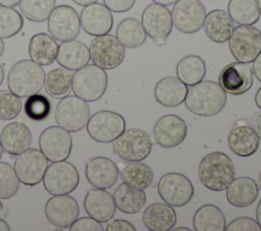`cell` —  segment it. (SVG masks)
<instances>
[{
    "label": "cell",
    "instance_id": "6da1fadb",
    "mask_svg": "<svg viewBox=\"0 0 261 231\" xmlns=\"http://www.w3.org/2000/svg\"><path fill=\"white\" fill-rule=\"evenodd\" d=\"M226 93L213 80H201L191 85L185 100L188 110L198 116L210 117L219 114L225 107Z\"/></svg>",
    "mask_w": 261,
    "mask_h": 231
},
{
    "label": "cell",
    "instance_id": "7a4b0ae2",
    "mask_svg": "<svg viewBox=\"0 0 261 231\" xmlns=\"http://www.w3.org/2000/svg\"><path fill=\"white\" fill-rule=\"evenodd\" d=\"M198 177L209 190L222 191L236 177L231 159L222 152H211L199 163Z\"/></svg>",
    "mask_w": 261,
    "mask_h": 231
},
{
    "label": "cell",
    "instance_id": "3957f363",
    "mask_svg": "<svg viewBox=\"0 0 261 231\" xmlns=\"http://www.w3.org/2000/svg\"><path fill=\"white\" fill-rule=\"evenodd\" d=\"M45 75L43 67L33 60H19L8 71L7 86L20 99L28 98L42 91Z\"/></svg>",
    "mask_w": 261,
    "mask_h": 231
},
{
    "label": "cell",
    "instance_id": "277c9868",
    "mask_svg": "<svg viewBox=\"0 0 261 231\" xmlns=\"http://www.w3.org/2000/svg\"><path fill=\"white\" fill-rule=\"evenodd\" d=\"M107 84L108 76L105 69L95 64H87L73 73L71 90L84 101L95 102L104 96Z\"/></svg>",
    "mask_w": 261,
    "mask_h": 231
},
{
    "label": "cell",
    "instance_id": "5b68a950",
    "mask_svg": "<svg viewBox=\"0 0 261 231\" xmlns=\"http://www.w3.org/2000/svg\"><path fill=\"white\" fill-rule=\"evenodd\" d=\"M150 135L143 129L130 127L125 129L112 143L113 153L125 162H142L152 151Z\"/></svg>",
    "mask_w": 261,
    "mask_h": 231
},
{
    "label": "cell",
    "instance_id": "8992f818",
    "mask_svg": "<svg viewBox=\"0 0 261 231\" xmlns=\"http://www.w3.org/2000/svg\"><path fill=\"white\" fill-rule=\"evenodd\" d=\"M55 121L58 126L69 132H77L86 127L91 109L88 102L77 96H65L55 108Z\"/></svg>",
    "mask_w": 261,
    "mask_h": 231
},
{
    "label": "cell",
    "instance_id": "52a82bcc",
    "mask_svg": "<svg viewBox=\"0 0 261 231\" xmlns=\"http://www.w3.org/2000/svg\"><path fill=\"white\" fill-rule=\"evenodd\" d=\"M45 190L52 195L68 194L80 183V174L76 167L70 162L57 161L48 165L43 177Z\"/></svg>",
    "mask_w": 261,
    "mask_h": 231
},
{
    "label": "cell",
    "instance_id": "ba28073f",
    "mask_svg": "<svg viewBox=\"0 0 261 231\" xmlns=\"http://www.w3.org/2000/svg\"><path fill=\"white\" fill-rule=\"evenodd\" d=\"M228 47L233 58L243 63H251L261 52L260 32L253 24H239L233 28Z\"/></svg>",
    "mask_w": 261,
    "mask_h": 231
},
{
    "label": "cell",
    "instance_id": "9c48e42d",
    "mask_svg": "<svg viewBox=\"0 0 261 231\" xmlns=\"http://www.w3.org/2000/svg\"><path fill=\"white\" fill-rule=\"evenodd\" d=\"M86 127L92 139L100 143H109L125 130L126 123L124 117L119 113L101 110L90 117Z\"/></svg>",
    "mask_w": 261,
    "mask_h": 231
},
{
    "label": "cell",
    "instance_id": "30bf717a",
    "mask_svg": "<svg viewBox=\"0 0 261 231\" xmlns=\"http://www.w3.org/2000/svg\"><path fill=\"white\" fill-rule=\"evenodd\" d=\"M89 50L92 62L106 70L118 67L125 57V47L110 34L95 37Z\"/></svg>",
    "mask_w": 261,
    "mask_h": 231
},
{
    "label": "cell",
    "instance_id": "8fae6325",
    "mask_svg": "<svg viewBox=\"0 0 261 231\" xmlns=\"http://www.w3.org/2000/svg\"><path fill=\"white\" fill-rule=\"evenodd\" d=\"M141 23L146 35H148L157 46H163L171 34L173 21L171 11L167 6L151 3L142 13Z\"/></svg>",
    "mask_w": 261,
    "mask_h": 231
},
{
    "label": "cell",
    "instance_id": "7c38bea8",
    "mask_svg": "<svg viewBox=\"0 0 261 231\" xmlns=\"http://www.w3.org/2000/svg\"><path fill=\"white\" fill-rule=\"evenodd\" d=\"M157 190L165 204L175 208L186 206L194 195L192 181L178 172H169L162 175L158 181Z\"/></svg>",
    "mask_w": 261,
    "mask_h": 231
},
{
    "label": "cell",
    "instance_id": "4fadbf2b",
    "mask_svg": "<svg viewBox=\"0 0 261 231\" xmlns=\"http://www.w3.org/2000/svg\"><path fill=\"white\" fill-rule=\"evenodd\" d=\"M206 8L200 0H177L172 7L173 25L184 34L199 32L206 18Z\"/></svg>",
    "mask_w": 261,
    "mask_h": 231
},
{
    "label": "cell",
    "instance_id": "5bb4252c",
    "mask_svg": "<svg viewBox=\"0 0 261 231\" xmlns=\"http://www.w3.org/2000/svg\"><path fill=\"white\" fill-rule=\"evenodd\" d=\"M47 27L56 41L62 43L74 40L81 32L80 15L69 5H58L48 17Z\"/></svg>",
    "mask_w": 261,
    "mask_h": 231
},
{
    "label": "cell",
    "instance_id": "9a60e30c",
    "mask_svg": "<svg viewBox=\"0 0 261 231\" xmlns=\"http://www.w3.org/2000/svg\"><path fill=\"white\" fill-rule=\"evenodd\" d=\"M48 167V159L38 149H28L17 155L14 161V171L19 181L27 186L39 184Z\"/></svg>",
    "mask_w": 261,
    "mask_h": 231
},
{
    "label": "cell",
    "instance_id": "2e32d148",
    "mask_svg": "<svg viewBox=\"0 0 261 231\" xmlns=\"http://www.w3.org/2000/svg\"><path fill=\"white\" fill-rule=\"evenodd\" d=\"M39 148L48 161H64L70 156L72 137L69 131L58 125L49 126L39 136Z\"/></svg>",
    "mask_w": 261,
    "mask_h": 231
},
{
    "label": "cell",
    "instance_id": "e0dca14e",
    "mask_svg": "<svg viewBox=\"0 0 261 231\" xmlns=\"http://www.w3.org/2000/svg\"><path fill=\"white\" fill-rule=\"evenodd\" d=\"M45 215L56 228L67 229L79 218L80 205L69 194L53 195L45 205Z\"/></svg>",
    "mask_w": 261,
    "mask_h": 231
},
{
    "label": "cell",
    "instance_id": "ac0fdd59",
    "mask_svg": "<svg viewBox=\"0 0 261 231\" xmlns=\"http://www.w3.org/2000/svg\"><path fill=\"white\" fill-rule=\"evenodd\" d=\"M218 83L225 93L241 96L247 93L253 84V69L250 63L232 62L225 65L219 74Z\"/></svg>",
    "mask_w": 261,
    "mask_h": 231
},
{
    "label": "cell",
    "instance_id": "d6986e66",
    "mask_svg": "<svg viewBox=\"0 0 261 231\" xmlns=\"http://www.w3.org/2000/svg\"><path fill=\"white\" fill-rule=\"evenodd\" d=\"M188 126L185 120L174 114H167L160 117L153 129L154 139L157 145L165 149L179 146L186 138Z\"/></svg>",
    "mask_w": 261,
    "mask_h": 231
},
{
    "label": "cell",
    "instance_id": "ffe728a7",
    "mask_svg": "<svg viewBox=\"0 0 261 231\" xmlns=\"http://www.w3.org/2000/svg\"><path fill=\"white\" fill-rule=\"evenodd\" d=\"M85 175L88 182L95 188L108 189L117 182L119 171L114 161L98 156L86 162Z\"/></svg>",
    "mask_w": 261,
    "mask_h": 231
},
{
    "label": "cell",
    "instance_id": "44dd1931",
    "mask_svg": "<svg viewBox=\"0 0 261 231\" xmlns=\"http://www.w3.org/2000/svg\"><path fill=\"white\" fill-rule=\"evenodd\" d=\"M81 26L90 36H102L108 34L113 26L111 10L102 3L86 5L80 15Z\"/></svg>",
    "mask_w": 261,
    "mask_h": 231
},
{
    "label": "cell",
    "instance_id": "7402d4cb",
    "mask_svg": "<svg viewBox=\"0 0 261 231\" xmlns=\"http://www.w3.org/2000/svg\"><path fill=\"white\" fill-rule=\"evenodd\" d=\"M227 145L234 155L246 158L258 151L260 139L254 127L245 120H239L227 135Z\"/></svg>",
    "mask_w": 261,
    "mask_h": 231
},
{
    "label": "cell",
    "instance_id": "603a6c76",
    "mask_svg": "<svg viewBox=\"0 0 261 231\" xmlns=\"http://www.w3.org/2000/svg\"><path fill=\"white\" fill-rule=\"evenodd\" d=\"M32 142L33 134L31 129L20 121L8 123L0 132V143L3 151L11 156H17L30 149Z\"/></svg>",
    "mask_w": 261,
    "mask_h": 231
},
{
    "label": "cell",
    "instance_id": "cb8c5ba5",
    "mask_svg": "<svg viewBox=\"0 0 261 231\" xmlns=\"http://www.w3.org/2000/svg\"><path fill=\"white\" fill-rule=\"evenodd\" d=\"M84 209L90 217L100 223L111 220L116 212L113 195L101 188L88 190L84 198Z\"/></svg>",
    "mask_w": 261,
    "mask_h": 231
},
{
    "label": "cell",
    "instance_id": "d4e9b609",
    "mask_svg": "<svg viewBox=\"0 0 261 231\" xmlns=\"http://www.w3.org/2000/svg\"><path fill=\"white\" fill-rule=\"evenodd\" d=\"M90 59V50L82 41L74 39L58 46L56 61L61 67L75 71L87 65Z\"/></svg>",
    "mask_w": 261,
    "mask_h": 231
},
{
    "label": "cell",
    "instance_id": "484cf974",
    "mask_svg": "<svg viewBox=\"0 0 261 231\" xmlns=\"http://www.w3.org/2000/svg\"><path fill=\"white\" fill-rule=\"evenodd\" d=\"M259 186L256 181L248 176L234 178L226 187L225 196L227 201L236 208L251 206L258 197Z\"/></svg>",
    "mask_w": 261,
    "mask_h": 231
},
{
    "label": "cell",
    "instance_id": "4316f807",
    "mask_svg": "<svg viewBox=\"0 0 261 231\" xmlns=\"http://www.w3.org/2000/svg\"><path fill=\"white\" fill-rule=\"evenodd\" d=\"M187 86L178 77L166 76L156 83L154 97L164 107H177L186 100L188 93Z\"/></svg>",
    "mask_w": 261,
    "mask_h": 231
},
{
    "label": "cell",
    "instance_id": "83f0119b",
    "mask_svg": "<svg viewBox=\"0 0 261 231\" xmlns=\"http://www.w3.org/2000/svg\"><path fill=\"white\" fill-rule=\"evenodd\" d=\"M142 221L150 231H168L175 226L176 213L167 204L155 203L144 211Z\"/></svg>",
    "mask_w": 261,
    "mask_h": 231
},
{
    "label": "cell",
    "instance_id": "f1b7e54d",
    "mask_svg": "<svg viewBox=\"0 0 261 231\" xmlns=\"http://www.w3.org/2000/svg\"><path fill=\"white\" fill-rule=\"evenodd\" d=\"M56 40L49 34H35L29 43V56L31 60L41 66H49L55 60L58 52Z\"/></svg>",
    "mask_w": 261,
    "mask_h": 231
},
{
    "label": "cell",
    "instance_id": "f546056e",
    "mask_svg": "<svg viewBox=\"0 0 261 231\" xmlns=\"http://www.w3.org/2000/svg\"><path fill=\"white\" fill-rule=\"evenodd\" d=\"M206 36L215 43H225L228 41L234 25L233 20L227 12L215 9L206 14L203 24Z\"/></svg>",
    "mask_w": 261,
    "mask_h": 231
},
{
    "label": "cell",
    "instance_id": "4dcf8cb0",
    "mask_svg": "<svg viewBox=\"0 0 261 231\" xmlns=\"http://www.w3.org/2000/svg\"><path fill=\"white\" fill-rule=\"evenodd\" d=\"M113 198L116 209L121 213L129 215L139 213L147 201L144 189L132 187L124 182L116 186L113 191Z\"/></svg>",
    "mask_w": 261,
    "mask_h": 231
},
{
    "label": "cell",
    "instance_id": "1f68e13d",
    "mask_svg": "<svg viewBox=\"0 0 261 231\" xmlns=\"http://www.w3.org/2000/svg\"><path fill=\"white\" fill-rule=\"evenodd\" d=\"M196 231H224L226 220L223 212L212 204L201 206L193 217Z\"/></svg>",
    "mask_w": 261,
    "mask_h": 231
},
{
    "label": "cell",
    "instance_id": "d6a6232c",
    "mask_svg": "<svg viewBox=\"0 0 261 231\" xmlns=\"http://www.w3.org/2000/svg\"><path fill=\"white\" fill-rule=\"evenodd\" d=\"M175 72L176 77L191 86L203 80L206 75V64L200 56L188 55L177 62Z\"/></svg>",
    "mask_w": 261,
    "mask_h": 231
},
{
    "label": "cell",
    "instance_id": "836d02e7",
    "mask_svg": "<svg viewBox=\"0 0 261 231\" xmlns=\"http://www.w3.org/2000/svg\"><path fill=\"white\" fill-rule=\"evenodd\" d=\"M72 72L64 67H56L45 75L44 89L54 99H62L71 91Z\"/></svg>",
    "mask_w": 261,
    "mask_h": 231
},
{
    "label": "cell",
    "instance_id": "e575fe53",
    "mask_svg": "<svg viewBox=\"0 0 261 231\" xmlns=\"http://www.w3.org/2000/svg\"><path fill=\"white\" fill-rule=\"evenodd\" d=\"M146 37L147 35L141 21L135 17L122 19L116 27V38L128 49L142 46L146 42Z\"/></svg>",
    "mask_w": 261,
    "mask_h": 231
},
{
    "label": "cell",
    "instance_id": "d590c367",
    "mask_svg": "<svg viewBox=\"0 0 261 231\" xmlns=\"http://www.w3.org/2000/svg\"><path fill=\"white\" fill-rule=\"evenodd\" d=\"M120 178L122 182L132 187L146 189L153 184L154 173L147 164L142 162H129V164L122 169Z\"/></svg>",
    "mask_w": 261,
    "mask_h": 231
},
{
    "label": "cell",
    "instance_id": "8d00e7d4",
    "mask_svg": "<svg viewBox=\"0 0 261 231\" xmlns=\"http://www.w3.org/2000/svg\"><path fill=\"white\" fill-rule=\"evenodd\" d=\"M227 11L238 24H254L260 18L256 0H229Z\"/></svg>",
    "mask_w": 261,
    "mask_h": 231
},
{
    "label": "cell",
    "instance_id": "74e56055",
    "mask_svg": "<svg viewBox=\"0 0 261 231\" xmlns=\"http://www.w3.org/2000/svg\"><path fill=\"white\" fill-rule=\"evenodd\" d=\"M18 5L20 12L28 20L43 22L56 7V0H20Z\"/></svg>",
    "mask_w": 261,
    "mask_h": 231
},
{
    "label": "cell",
    "instance_id": "f35d334b",
    "mask_svg": "<svg viewBox=\"0 0 261 231\" xmlns=\"http://www.w3.org/2000/svg\"><path fill=\"white\" fill-rule=\"evenodd\" d=\"M23 26L22 15L13 7L0 5V38L8 39L18 34Z\"/></svg>",
    "mask_w": 261,
    "mask_h": 231
},
{
    "label": "cell",
    "instance_id": "ab89813d",
    "mask_svg": "<svg viewBox=\"0 0 261 231\" xmlns=\"http://www.w3.org/2000/svg\"><path fill=\"white\" fill-rule=\"evenodd\" d=\"M51 111V103L46 96L35 94L27 98L24 102V113L33 121H43Z\"/></svg>",
    "mask_w": 261,
    "mask_h": 231
},
{
    "label": "cell",
    "instance_id": "60d3db41",
    "mask_svg": "<svg viewBox=\"0 0 261 231\" xmlns=\"http://www.w3.org/2000/svg\"><path fill=\"white\" fill-rule=\"evenodd\" d=\"M20 181L14 168L5 162H0V198L7 199L14 196L19 189Z\"/></svg>",
    "mask_w": 261,
    "mask_h": 231
},
{
    "label": "cell",
    "instance_id": "b9f144b4",
    "mask_svg": "<svg viewBox=\"0 0 261 231\" xmlns=\"http://www.w3.org/2000/svg\"><path fill=\"white\" fill-rule=\"evenodd\" d=\"M22 109L19 97L11 91L0 90V120H12L16 118Z\"/></svg>",
    "mask_w": 261,
    "mask_h": 231
},
{
    "label": "cell",
    "instance_id": "7bdbcfd3",
    "mask_svg": "<svg viewBox=\"0 0 261 231\" xmlns=\"http://www.w3.org/2000/svg\"><path fill=\"white\" fill-rule=\"evenodd\" d=\"M225 231H261V226L250 217H238L225 226Z\"/></svg>",
    "mask_w": 261,
    "mask_h": 231
},
{
    "label": "cell",
    "instance_id": "ee69618b",
    "mask_svg": "<svg viewBox=\"0 0 261 231\" xmlns=\"http://www.w3.org/2000/svg\"><path fill=\"white\" fill-rule=\"evenodd\" d=\"M70 231H103L101 223L92 217L77 218L68 228Z\"/></svg>",
    "mask_w": 261,
    "mask_h": 231
},
{
    "label": "cell",
    "instance_id": "f6af8a7d",
    "mask_svg": "<svg viewBox=\"0 0 261 231\" xmlns=\"http://www.w3.org/2000/svg\"><path fill=\"white\" fill-rule=\"evenodd\" d=\"M103 2L111 11L122 13L130 10L135 5L136 0H103Z\"/></svg>",
    "mask_w": 261,
    "mask_h": 231
},
{
    "label": "cell",
    "instance_id": "bcb514c9",
    "mask_svg": "<svg viewBox=\"0 0 261 231\" xmlns=\"http://www.w3.org/2000/svg\"><path fill=\"white\" fill-rule=\"evenodd\" d=\"M105 230L106 231H136L137 228L126 220L114 219L107 224Z\"/></svg>",
    "mask_w": 261,
    "mask_h": 231
},
{
    "label": "cell",
    "instance_id": "7dc6e473",
    "mask_svg": "<svg viewBox=\"0 0 261 231\" xmlns=\"http://www.w3.org/2000/svg\"><path fill=\"white\" fill-rule=\"evenodd\" d=\"M252 69H253V74H255L257 79L261 82V52L253 61Z\"/></svg>",
    "mask_w": 261,
    "mask_h": 231
},
{
    "label": "cell",
    "instance_id": "c3c4849f",
    "mask_svg": "<svg viewBox=\"0 0 261 231\" xmlns=\"http://www.w3.org/2000/svg\"><path fill=\"white\" fill-rule=\"evenodd\" d=\"M254 129L259 137V139L261 140V114H259L255 120V124H254Z\"/></svg>",
    "mask_w": 261,
    "mask_h": 231
},
{
    "label": "cell",
    "instance_id": "681fc988",
    "mask_svg": "<svg viewBox=\"0 0 261 231\" xmlns=\"http://www.w3.org/2000/svg\"><path fill=\"white\" fill-rule=\"evenodd\" d=\"M20 0H0V5L7 7H15L19 4Z\"/></svg>",
    "mask_w": 261,
    "mask_h": 231
},
{
    "label": "cell",
    "instance_id": "f907efd6",
    "mask_svg": "<svg viewBox=\"0 0 261 231\" xmlns=\"http://www.w3.org/2000/svg\"><path fill=\"white\" fill-rule=\"evenodd\" d=\"M255 104L261 110V86L258 89V91L255 94Z\"/></svg>",
    "mask_w": 261,
    "mask_h": 231
},
{
    "label": "cell",
    "instance_id": "816d5d0a",
    "mask_svg": "<svg viewBox=\"0 0 261 231\" xmlns=\"http://www.w3.org/2000/svg\"><path fill=\"white\" fill-rule=\"evenodd\" d=\"M73 1L75 4L77 5H81V6H86V5H89V4H92V3H95L97 2L98 0H71Z\"/></svg>",
    "mask_w": 261,
    "mask_h": 231
},
{
    "label": "cell",
    "instance_id": "f5cc1de1",
    "mask_svg": "<svg viewBox=\"0 0 261 231\" xmlns=\"http://www.w3.org/2000/svg\"><path fill=\"white\" fill-rule=\"evenodd\" d=\"M152 1L155 3L161 4V5H164V6H169V5L174 4L177 0H152Z\"/></svg>",
    "mask_w": 261,
    "mask_h": 231
},
{
    "label": "cell",
    "instance_id": "db71d44e",
    "mask_svg": "<svg viewBox=\"0 0 261 231\" xmlns=\"http://www.w3.org/2000/svg\"><path fill=\"white\" fill-rule=\"evenodd\" d=\"M256 219H257V222L259 223V225L261 226V199L259 200L257 208H256Z\"/></svg>",
    "mask_w": 261,
    "mask_h": 231
},
{
    "label": "cell",
    "instance_id": "11a10c76",
    "mask_svg": "<svg viewBox=\"0 0 261 231\" xmlns=\"http://www.w3.org/2000/svg\"><path fill=\"white\" fill-rule=\"evenodd\" d=\"M9 230H10L9 224L5 220L0 219V231H9Z\"/></svg>",
    "mask_w": 261,
    "mask_h": 231
},
{
    "label": "cell",
    "instance_id": "9f6ffc18",
    "mask_svg": "<svg viewBox=\"0 0 261 231\" xmlns=\"http://www.w3.org/2000/svg\"><path fill=\"white\" fill-rule=\"evenodd\" d=\"M4 50H5V44H4L3 39H1V38H0V57L3 55Z\"/></svg>",
    "mask_w": 261,
    "mask_h": 231
},
{
    "label": "cell",
    "instance_id": "6f0895ef",
    "mask_svg": "<svg viewBox=\"0 0 261 231\" xmlns=\"http://www.w3.org/2000/svg\"><path fill=\"white\" fill-rule=\"evenodd\" d=\"M3 79H4V68H3V66L0 64V85H1L2 82H3Z\"/></svg>",
    "mask_w": 261,
    "mask_h": 231
},
{
    "label": "cell",
    "instance_id": "680465c9",
    "mask_svg": "<svg viewBox=\"0 0 261 231\" xmlns=\"http://www.w3.org/2000/svg\"><path fill=\"white\" fill-rule=\"evenodd\" d=\"M172 230L174 231H178V230H186V231H191L190 228L188 227H175V228H172Z\"/></svg>",
    "mask_w": 261,
    "mask_h": 231
},
{
    "label": "cell",
    "instance_id": "91938a15",
    "mask_svg": "<svg viewBox=\"0 0 261 231\" xmlns=\"http://www.w3.org/2000/svg\"><path fill=\"white\" fill-rule=\"evenodd\" d=\"M258 186H259L260 189H261V170H260L259 176H258Z\"/></svg>",
    "mask_w": 261,
    "mask_h": 231
},
{
    "label": "cell",
    "instance_id": "94428289",
    "mask_svg": "<svg viewBox=\"0 0 261 231\" xmlns=\"http://www.w3.org/2000/svg\"><path fill=\"white\" fill-rule=\"evenodd\" d=\"M257 1V5H258V9L260 12V16H261V0H256Z\"/></svg>",
    "mask_w": 261,
    "mask_h": 231
},
{
    "label": "cell",
    "instance_id": "6125c7cd",
    "mask_svg": "<svg viewBox=\"0 0 261 231\" xmlns=\"http://www.w3.org/2000/svg\"><path fill=\"white\" fill-rule=\"evenodd\" d=\"M2 155H3V148H2V146H1V143H0V160H1V158H2Z\"/></svg>",
    "mask_w": 261,
    "mask_h": 231
},
{
    "label": "cell",
    "instance_id": "be15d7a7",
    "mask_svg": "<svg viewBox=\"0 0 261 231\" xmlns=\"http://www.w3.org/2000/svg\"><path fill=\"white\" fill-rule=\"evenodd\" d=\"M1 199V198H0ZM2 210H3V205H2V201L0 200V215L2 214Z\"/></svg>",
    "mask_w": 261,
    "mask_h": 231
},
{
    "label": "cell",
    "instance_id": "e7e4bbea",
    "mask_svg": "<svg viewBox=\"0 0 261 231\" xmlns=\"http://www.w3.org/2000/svg\"><path fill=\"white\" fill-rule=\"evenodd\" d=\"M259 32H260V36H261V28H260V31H259Z\"/></svg>",
    "mask_w": 261,
    "mask_h": 231
}]
</instances>
